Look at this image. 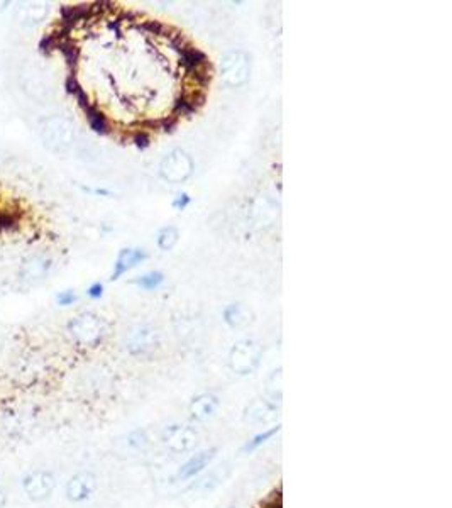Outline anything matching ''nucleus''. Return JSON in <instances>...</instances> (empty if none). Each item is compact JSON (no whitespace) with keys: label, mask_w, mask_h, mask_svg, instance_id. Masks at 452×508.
Returning a JSON list of instances; mask_svg holds the SVG:
<instances>
[{"label":"nucleus","mask_w":452,"mask_h":508,"mask_svg":"<svg viewBox=\"0 0 452 508\" xmlns=\"http://www.w3.org/2000/svg\"><path fill=\"white\" fill-rule=\"evenodd\" d=\"M41 143L51 152H64L75 143V130L71 122L61 115H51L41 124Z\"/></svg>","instance_id":"1"},{"label":"nucleus","mask_w":452,"mask_h":508,"mask_svg":"<svg viewBox=\"0 0 452 508\" xmlns=\"http://www.w3.org/2000/svg\"><path fill=\"white\" fill-rule=\"evenodd\" d=\"M68 332L80 346H97L106 334V324L95 314H82L68 324Z\"/></svg>","instance_id":"2"},{"label":"nucleus","mask_w":452,"mask_h":508,"mask_svg":"<svg viewBox=\"0 0 452 508\" xmlns=\"http://www.w3.org/2000/svg\"><path fill=\"white\" fill-rule=\"evenodd\" d=\"M249 73H251V61L244 51L233 49L224 56L220 63V78L226 85H244L249 80Z\"/></svg>","instance_id":"3"},{"label":"nucleus","mask_w":452,"mask_h":508,"mask_svg":"<svg viewBox=\"0 0 452 508\" xmlns=\"http://www.w3.org/2000/svg\"><path fill=\"white\" fill-rule=\"evenodd\" d=\"M56 488V478L46 470L31 471L23 481V489L26 496L32 502H43L53 495Z\"/></svg>","instance_id":"4"},{"label":"nucleus","mask_w":452,"mask_h":508,"mask_svg":"<svg viewBox=\"0 0 452 508\" xmlns=\"http://www.w3.org/2000/svg\"><path fill=\"white\" fill-rule=\"evenodd\" d=\"M261 359V347L252 340H242L230 351V368L237 375H249L254 371Z\"/></svg>","instance_id":"5"},{"label":"nucleus","mask_w":452,"mask_h":508,"mask_svg":"<svg viewBox=\"0 0 452 508\" xmlns=\"http://www.w3.org/2000/svg\"><path fill=\"white\" fill-rule=\"evenodd\" d=\"M160 172L165 180L171 181V183H182L193 172V163L185 151L175 150L163 159Z\"/></svg>","instance_id":"6"},{"label":"nucleus","mask_w":452,"mask_h":508,"mask_svg":"<svg viewBox=\"0 0 452 508\" xmlns=\"http://www.w3.org/2000/svg\"><path fill=\"white\" fill-rule=\"evenodd\" d=\"M197 442V432L191 429L190 426L175 424V426H169L168 429L163 432V444L166 446V449L175 452V454H183V452L193 451Z\"/></svg>","instance_id":"7"},{"label":"nucleus","mask_w":452,"mask_h":508,"mask_svg":"<svg viewBox=\"0 0 452 508\" xmlns=\"http://www.w3.org/2000/svg\"><path fill=\"white\" fill-rule=\"evenodd\" d=\"M19 85L23 92L26 93L31 100H45L49 95V86L46 82L45 75L39 68L32 67V65H26L21 70L19 75Z\"/></svg>","instance_id":"8"},{"label":"nucleus","mask_w":452,"mask_h":508,"mask_svg":"<svg viewBox=\"0 0 452 508\" xmlns=\"http://www.w3.org/2000/svg\"><path fill=\"white\" fill-rule=\"evenodd\" d=\"M49 270H51V259L49 257H46L45 254H31L21 264L19 277L24 283L32 285V283L41 281L49 273Z\"/></svg>","instance_id":"9"},{"label":"nucleus","mask_w":452,"mask_h":508,"mask_svg":"<svg viewBox=\"0 0 452 508\" xmlns=\"http://www.w3.org/2000/svg\"><path fill=\"white\" fill-rule=\"evenodd\" d=\"M95 489V478L90 473H78L68 481L67 496L71 502H83Z\"/></svg>","instance_id":"10"},{"label":"nucleus","mask_w":452,"mask_h":508,"mask_svg":"<svg viewBox=\"0 0 452 508\" xmlns=\"http://www.w3.org/2000/svg\"><path fill=\"white\" fill-rule=\"evenodd\" d=\"M276 412H278L276 405H274L273 402L258 398V400L252 402V404L248 406V410H246V422L251 424L273 422L278 415Z\"/></svg>","instance_id":"11"},{"label":"nucleus","mask_w":452,"mask_h":508,"mask_svg":"<svg viewBox=\"0 0 452 508\" xmlns=\"http://www.w3.org/2000/svg\"><path fill=\"white\" fill-rule=\"evenodd\" d=\"M49 7L46 3H24L17 9L16 19L24 27H34L48 17Z\"/></svg>","instance_id":"12"},{"label":"nucleus","mask_w":452,"mask_h":508,"mask_svg":"<svg viewBox=\"0 0 452 508\" xmlns=\"http://www.w3.org/2000/svg\"><path fill=\"white\" fill-rule=\"evenodd\" d=\"M217 406H219V398L215 395L204 393L198 395L197 398H193V402L190 404V415L191 419L197 420V422H205L215 413Z\"/></svg>","instance_id":"13"},{"label":"nucleus","mask_w":452,"mask_h":508,"mask_svg":"<svg viewBox=\"0 0 452 508\" xmlns=\"http://www.w3.org/2000/svg\"><path fill=\"white\" fill-rule=\"evenodd\" d=\"M217 449H207V451H202L198 454L191 456L185 464L180 470V478L182 480H191V478L198 476L209 464L212 463L213 457H215Z\"/></svg>","instance_id":"14"},{"label":"nucleus","mask_w":452,"mask_h":508,"mask_svg":"<svg viewBox=\"0 0 452 508\" xmlns=\"http://www.w3.org/2000/svg\"><path fill=\"white\" fill-rule=\"evenodd\" d=\"M180 60L188 75H193L200 70H211V61L207 60V56L191 45L180 53Z\"/></svg>","instance_id":"15"},{"label":"nucleus","mask_w":452,"mask_h":508,"mask_svg":"<svg viewBox=\"0 0 452 508\" xmlns=\"http://www.w3.org/2000/svg\"><path fill=\"white\" fill-rule=\"evenodd\" d=\"M158 344L156 332L150 327H141L136 332H132L131 339H129V351L132 354L146 353V351L153 349Z\"/></svg>","instance_id":"16"},{"label":"nucleus","mask_w":452,"mask_h":508,"mask_svg":"<svg viewBox=\"0 0 452 508\" xmlns=\"http://www.w3.org/2000/svg\"><path fill=\"white\" fill-rule=\"evenodd\" d=\"M143 259H146V253L143 249H124V251H121L117 257V263H115V271L112 275V279H117L129 268H132L134 264H137Z\"/></svg>","instance_id":"17"},{"label":"nucleus","mask_w":452,"mask_h":508,"mask_svg":"<svg viewBox=\"0 0 452 508\" xmlns=\"http://www.w3.org/2000/svg\"><path fill=\"white\" fill-rule=\"evenodd\" d=\"M85 112H86V117H88V122H90V126H92V129L95 130V132L106 134L108 130V122H107L106 115H104L102 112L97 111L92 104H90L88 107H85Z\"/></svg>","instance_id":"18"},{"label":"nucleus","mask_w":452,"mask_h":508,"mask_svg":"<svg viewBox=\"0 0 452 508\" xmlns=\"http://www.w3.org/2000/svg\"><path fill=\"white\" fill-rule=\"evenodd\" d=\"M224 317H226L227 324H230L233 327H239V325L248 324V314H246L244 308L241 305H230L224 312Z\"/></svg>","instance_id":"19"},{"label":"nucleus","mask_w":452,"mask_h":508,"mask_svg":"<svg viewBox=\"0 0 452 508\" xmlns=\"http://www.w3.org/2000/svg\"><path fill=\"white\" fill-rule=\"evenodd\" d=\"M278 432H280V426H276V427H271V429H267V430H263V432H261V434L254 435V437H252V439H251V441H249V442H248V444H246V446H244V452H254V451H256V449H258V448H261V446H263V444H266V442H267V441H270V439H271V437H273V435H276V434H278Z\"/></svg>","instance_id":"20"},{"label":"nucleus","mask_w":452,"mask_h":508,"mask_svg":"<svg viewBox=\"0 0 452 508\" xmlns=\"http://www.w3.org/2000/svg\"><path fill=\"white\" fill-rule=\"evenodd\" d=\"M176 241H178V232H176L175 227H165L160 232V238H158V244H160L163 251H169L176 244Z\"/></svg>","instance_id":"21"},{"label":"nucleus","mask_w":452,"mask_h":508,"mask_svg":"<svg viewBox=\"0 0 452 508\" xmlns=\"http://www.w3.org/2000/svg\"><path fill=\"white\" fill-rule=\"evenodd\" d=\"M134 283H137V285L143 286V288H146V290H154L163 283V275L158 273V271H151V273L137 278Z\"/></svg>","instance_id":"22"},{"label":"nucleus","mask_w":452,"mask_h":508,"mask_svg":"<svg viewBox=\"0 0 452 508\" xmlns=\"http://www.w3.org/2000/svg\"><path fill=\"white\" fill-rule=\"evenodd\" d=\"M280 376H281V371L278 369V371H274L273 375H271V378L267 380L266 390H267V395L271 397V402H276V400L280 402L281 400V397L278 395V393H281V380L276 383V380L280 378Z\"/></svg>","instance_id":"23"},{"label":"nucleus","mask_w":452,"mask_h":508,"mask_svg":"<svg viewBox=\"0 0 452 508\" xmlns=\"http://www.w3.org/2000/svg\"><path fill=\"white\" fill-rule=\"evenodd\" d=\"M220 473H222V466L217 467V470H213L212 473L209 474V476L202 478V481L198 483V486H200V488H204V489L213 488V486H217L220 481L224 480V478H226V474H220Z\"/></svg>","instance_id":"24"},{"label":"nucleus","mask_w":452,"mask_h":508,"mask_svg":"<svg viewBox=\"0 0 452 508\" xmlns=\"http://www.w3.org/2000/svg\"><path fill=\"white\" fill-rule=\"evenodd\" d=\"M144 29H146L150 34H154V36H168L169 34V29L166 27L165 24L158 23V21H146L144 23Z\"/></svg>","instance_id":"25"},{"label":"nucleus","mask_w":452,"mask_h":508,"mask_svg":"<svg viewBox=\"0 0 452 508\" xmlns=\"http://www.w3.org/2000/svg\"><path fill=\"white\" fill-rule=\"evenodd\" d=\"M176 122H178V119H176L175 115H166V117H161L160 121H158V129L169 132V130L175 129Z\"/></svg>","instance_id":"26"},{"label":"nucleus","mask_w":452,"mask_h":508,"mask_svg":"<svg viewBox=\"0 0 452 508\" xmlns=\"http://www.w3.org/2000/svg\"><path fill=\"white\" fill-rule=\"evenodd\" d=\"M263 508H283V503H281V489L271 493L270 498L265 500V503H263Z\"/></svg>","instance_id":"27"},{"label":"nucleus","mask_w":452,"mask_h":508,"mask_svg":"<svg viewBox=\"0 0 452 508\" xmlns=\"http://www.w3.org/2000/svg\"><path fill=\"white\" fill-rule=\"evenodd\" d=\"M134 143H136V146L141 148V150H146V148L150 146V134H147L146 130H137V132L134 134Z\"/></svg>","instance_id":"28"},{"label":"nucleus","mask_w":452,"mask_h":508,"mask_svg":"<svg viewBox=\"0 0 452 508\" xmlns=\"http://www.w3.org/2000/svg\"><path fill=\"white\" fill-rule=\"evenodd\" d=\"M77 300V295H75L71 290H67V292H61L60 295H58L56 302L58 305H61V307H68V305H71Z\"/></svg>","instance_id":"29"},{"label":"nucleus","mask_w":452,"mask_h":508,"mask_svg":"<svg viewBox=\"0 0 452 508\" xmlns=\"http://www.w3.org/2000/svg\"><path fill=\"white\" fill-rule=\"evenodd\" d=\"M86 293H88L90 299H100V297H102V293H104V285H102V283H93V285L90 286L88 292H86Z\"/></svg>","instance_id":"30"},{"label":"nucleus","mask_w":452,"mask_h":508,"mask_svg":"<svg viewBox=\"0 0 452 508\" xmlns=\"http://www.w3.org/2000/svg\"><path fill=\"white\" fill-rule=\"evenodd\" d=\"M188 202H190V198H188L187 194H178L175 197V200H173V207L178 210H183L188 205Z\"/></svg>","instance_id":"31"},{"label":"nucleus","mask_w":452,"mask_h":508,"mask_svg":"<svg viewBox=\"0 0 452 508\" xmlns=\"http://www.w3.org/2000/svg\"><path fill=\"white\" fill-rule=\"evenodd\" d=\"M5 503H7V496H5V492H3L2 488H0V508H5Z\"/></svg>","instance_id":"32"}]
</instances>
